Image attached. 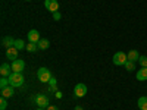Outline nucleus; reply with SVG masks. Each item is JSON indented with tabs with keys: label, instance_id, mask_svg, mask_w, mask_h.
Instances as JSON below:
<instances>
[{
	"label": "nucleus",
	"instance_id": "4",
	"mask_svg": "<svg viewBox=\"0 0 147 110\" xmlns=\"http://www.w3.org/2000/svg\"><path fill=\"white\" fill-rule=\"evenodd\" d=\"M34 101H35V104L38 106V107H41V109H47L49 106V99H47V95H44V94H35L34 95Z\"/></svg>",
	"mask_w": 147,
	"mask_h": 110
},
{
	"label": "nucleus",
	"instance_id": "12",
	"mask_svg": "<svg viewBox=\"0 0 147 110\" xmlns=\"http://www.w3.org/2000/svg\"><path fill=\"white\" fill-rule=\"evenodd\" d=\"M15 87H12V85H9V87L6 88H2V97H5V99H9V97H12L15 94Z\"/></svg>",
	"mask_w": 147,
	"mask_h": 110
},
{
	"label": "nucleus",
	"instance_id": "14",
	"mask_svg": "<svg viewBox=\"0 0 147 110\" xmlns=\"http://www.w3.org/2000/svg\"><path fill=\"white\" fill-rule=\"evenodd\" d=\"M137 79L138 81H147V68H141L137 72Z\"/></svg>",
	"mask_w": 147,
	"mask_h": 110
},
{
	"label": "nucleus",
	"instance_id": "24",
	"mask_svg": "<svg viewBox=\"0 0 147 110\" xmlns=\"http://www.w3.org/2000/svg\"><path fill=\"white\" fill-rule=\"evenodd\" d=\"M49 84H50V87H56V78H55V76H52V79L49 81Z\"/></svg>",
	"mask_w": 147,
	"mask_h": 110
},
{
	"label": "nucleus",
	"instance_id": "2",
	"mask_svg": "<svg viewBox=\"0 0 147 110\" xmlns=\"http://www.w3.org/2000/svg\"><path fill=\"white\" fill-rule=\"evenodd\" d=\"M37 78H38V81H41V82H49L52 79V72L47 68H40L38 70H37Z\"/></svg>",
	"mask_w": 147,
	"mask_h": 110
},
{
	"label": "nucleus",
	"instance_id": "19",
	"mask_svg": "<svg viewBox=\"0 0 147 110\" xmlns=\"http://www.w3.org/2000/svg\"><path fill=\"white\" fill-rule=\"evenodd\" d=\"M13 47H16L18 50H24V48L27 47V44L24 43V40H15V46Z\"/></svg>",
	"mask_w": 147,
	"mask_h": 110
},
{
	"label": "nucleus",
	"instance_id": "10",
	"mask_svg": "<svg viewBox=\"0 0 147 110\" xmlns=\"http://www.w3.org/2000/svg\"><path fill=\"white\" fill-rule=\"evenodd\" d=\"M12 72H13V70H12V66H9L7 63H2V66H0V75L9 78L12 75Z\"/></svg>",
	"mask_w": 147,
	"mask_h": 110
},
{
	"label": "nucleus",
	"instance_id": "28",
	"mask_svg": "<svg viewBox=\"0 0 147 110\" xmlns=\"http://www.w3.org/2000/svg\"><path fill=\"white\" fill-rule=\"evenodd\" d=\"M25 2H31V0H25Z\"/></svg>",
	"mask_w": 147,
	"mask_h": 110
},
{
	"label": "nucleus",
	"instance_id": "23",
	"mask_svg": "<svg viewBox=\"0 0 147 110\" xmlns=\"http://www.w3.org/2000/svg\"><path fill=\"white\" fill-rule=\"evenodd\" d=\"M60 18H62V15H60L59 12H55V13H53V19L55 21H60Z\"/></svg>",
	"mask_w": 147,
	"mask_h": 110
},
{
	"label": "nucleus",
	"instance_id": "22",
	"mask_svg": "<svg viewBox=\"0 0 147 110\" xmlns=\"http://www.w3.org/2000/svg\"><path fill=\"white\" fill-rule=\"evenodd\" d=\"M7 99H5V97H2V100H0V110H6L7 107Z\"/></svg>",
	"mask_w": 147,
	"mask_h": 110
},
{
	"label": "nucleus",
	"instance_id": "11",
	"mask_svg": "<svg viewBox=\"0 0 147 110\" xmlns=\"http://www.w3.org/2000/svg\"><path fill=\"white\" fill-rule=\"evenodd\" d=\"M2 46L5 48H9V47H13L15 46V40L12 38L10 35H5L3 38H2Z\"/></svg>",
	"mask_w": 147,
	"mask_h": 110
},
{
	"label": "nucleus",
	"instance_id": "26",
	"mask_svg": "<svg viewBox=\"0 0 147 110\" xmlns=\"http://www.w3.org/2000/svg\"><path fill=\"white\" fill-rule=\"evenodd\" d=\"M74 110H84V109H82L81 106H77V107H75V109H74Z\"/></svg>",
	"mask_w": 147,
	"mask_h": 110
},
{
	"label": "nucleus",
	"instance_id": "1",
	"mask_svg": "<svg viewBox=\"0 0 147 110\" xmlns=\"http://www.w3.org/2000/svg\"><path fill=\"white\" fill-rule=\"evenodd\" d=\"M9 84L12 87H21L24 84V76L22 73H18V72H12V75L9 76Z\"/></svg>",
	"mask_w": 147,
	"mask_h": 110
},
{
	"label": "nucleus",
	"instance_id": "8",
	"mask_svg": "<svg viewBox=\"0 0 147 110\" xmlns=\"http://www.w3.org/2000/svg\"><path fill=\"white\" fill-rule=\"evenodd\" d=\"M18 53H19V50L16 47H9V48H6V57L9 59V60H16L18 59Z\"/></svg>",
	"mask_w": 147,
	"mask_h": 110
},
{
	"label": "nucleus",
	"instance_id": "17",
	"mask_svg": "<svg viewBox=\"0 0 147 110\" xmlns=\"http://www.w3.org/2000/svg\"><path fill=\"white\" fill-rule=\"evenodd\" d=\"M25 50L30 52V53H34L35 50H38V46H37V43H28L27 47H25Z\"/></svg>",
	"mask_w": 147,
	"mask_h": 110
},
{
	"label": "nucleus",
	"instance_id": "7",
	"mask_svg": "<svg viewBox=\"0 0 147 110\" xmlns=\"http://www.w3.org/2000/svg\"><path fill=\"white\" fill-rule=\"evenodd\" d=\"M44 6L47 10H50L52 13H55V12L59 10V3H57V0H46L44 2Z\"/></svg>",
	"mask_w": 147,
	"mask_h": 110
},
{
	"label": "nucleus",
	"instance_id": "9",
	"mask_svg": "<svg viewBox=\"0 0 147 110\" xmlns=\"http://www.w3.org/2000/svg\"><path fill=\"white\" fill-rule=\"evenodd\" d=\"M41 38H40V32L37 31V30H31L28 32V41L30 43H38Z\"/></svg>",
	"mask_w": 147,
	"mask_h": 110
},
{
	"label": "nucleus",
	"instance_id": "21",
	"mask_svg": "<svg viewBox=\"0 0 147 110\" xmlns=\"http://www.w3.org/2000/svg\"><path fill=\"white\" fill-rule=\"evenodd\" d=\"M138 63L141 65V68H147V56H140Z\"/></svg>",
	"mask_w": 147,
	"mask_h": 110
},
{
	"label": "nucleus",
	"instance_id": "20",
	"mask_svg": "<svg viewBox=\"0 0 147 110\" xmlns=\"http://www.w3.org/2000/svg\"><path fill=\"white\" fill-rule=\"evenodd\" d=\"M9 78L7 76H2V79H0V88H6V87H9Z\"/></svg>",
	"mask_w": 147,
	"mask_h": 110
},
{
	"label": "nucleus",
	"instance_id": "15",
	"mask_svg": "<svg viewBox=\"0 0 147 110\" xmlns=\"http://www.w3.org/2000/svg\"><path fill=\"white\" fill-rule=\"evenodd\" d=\"M37 46H38L40 50H46V48L50 47V41H49L47 38H41L38 43H37Z\"/></svg>",
	"mask_w": 147,
	"mask_h": 110
},
{
	"label": "nucleus",
	"instance_id": "27",
	"mask_svg": "<svg viewBox=\"0 0 147 110\" xmlns=\"http://www.w3.org/2000/svg\"><path fill=\"white\" fill-rule=\"evenodd\" d=\"M37 110H46V109H41V107H38V109H37Z\"/></svg>",
	"mask_w": 147,
	"mask_h": 110
},
{
	"label": "nucleus",
	"instance_id": "16",
	"mask_svg": "<svg viewBox=\"0 0 147 110\" xmlns=\"http://www.w3.org/2000/svg\"><path fill=\"white\" fill-rule=\"evenodd\" d=\"M138 109L140 110H147V97H140L138 99Z\"/></svg>",
	"mask_w": 147,
	"mask_h": 110
},
{
	"label": "nucleus",
	"instance_id": "6",
	"mask_svg": "<svg viewBox=\"0 0 147 110\" xmlns=\"http://www.w3.org/2000/svg\"><path fill=\"white\" fill-rule=\"evenodd\" d=\"M87 94V87H85V84H77L75 88H74V95L75 97H84Z\"/></svg>",
	"mask_w": 147,
	"mask_h": 110
},
{
	"label": "nucleus",
	"instance_id": "18",
	"mask_svg": "<svg viewBox=\"0 0 147 110\" xmlns=\"http://www.w3.org/2000/svg\"><path fill=\"white\" fill-rule=\"evenodd\" d=\"M124 68H125L128 72H132L134 69H136V62H129V60H127L125 65H124Z\"/></svg>",
	"mask_w": 147,
	"mask_h": 110
},
{
	"label": "nucleus",
	"instance_id": "13",
	"mask_svg": "<svg viewBox=\"0 0 147 110\" xmlns=\"http://www.w3.org/2000/svg\"><path fill=\"white\" fill-rule=\"evenodd\" d=\"M127 56H128V60H129V62H138V59H140L138 50H129Z\"/></svg>",
	"mask_w": 147,
	"mask_h": 110
},
{
	"label": "nucleus",
	"instance_id": "25",
	"mask_svg": "<svg viewBox=\"0 0 147 110\" xmlns=\"http://www.w3.org/2000/svg\"><path fill=\"white\" fill-rule=\"evenodd\" d=\"M46 110H59V109H57L56 106H49V107H47Z\"/></svg>",
	"mask_w": 147,
	"mask_h": 110
},
{
	"label": "nucleus",
	"instance_id": "5",
	"mask_svg": "<svg viewBox=\"0 0 147 110\" xmlns=\"http://www.w3.org/2000/svg\"><path fill=\"white\" fill-rule=\"evenodd\" d=\"M12 70L13 72H18V73H22V70L25 69V62H24L22 59H16V60H13L12 62Z\"/></svg>",
	"mask_w": 147,
	"mask_h": 110
},
{
	"label": "nucleus",
	"instance_id": "3",
	"mask_svg": "<svg viewBox=\"0 0 147 110\" xmlns=\"http://www.w3.org/2000/svg\"><path fill=\"white\" fill-rule=\"evenodd\" d=\"M127 60H128V56H127L124 52H118V53H115L113 57H112V62H113V65H116V66H124Z\"/></svg>",
	"mask_w": 147,
	"mask_h": 110
}]
</instances>
